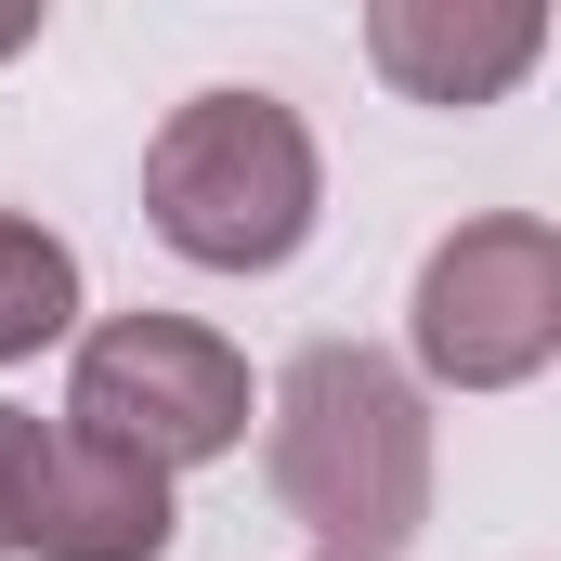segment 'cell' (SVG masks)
<instances>
[{
	"instance_id": "6da1fadb",
	"label": "cell",
	"mask_w": 561,
	"mask_h": 561,
	"mask_svg": "<svg viewBox=\"0 0 561 561\" xmlns=\"http://www.w3.org/2000/svg\"><path fill=\"white\" fill-rule=\"evenodd\" d=\"M275 496L327 561H405L431 523V392L366 353L313 340L275 379Z\"/></svg>"
},
{
	"instance_id": "7a4b0ae2",
	"label": "cell",
	"mask_w": 561,
	"mask_h": 561,
	"mask_svg": "<svg viewBox=\"0 0 561 561\" xmlns=\"http://www.w3.org/2000/svg\"><path fill=\"white\" fill-rule=\"evenodd\" d=\"M327 209V157L275 92H196L144 144V222L196 262V275H275L313 249Z\"/></svg>"
},
{
	"instance_id": "3957f363",
	"label": "cell",
	"mask_w": 561,
	"mask_h": 561,
	"mask_svg": "<svg viewBox=\"0 0 561 561\" xmlns=\"http://www.w3.org/2000/svg\"><path fill=\"white\" fill-rule=\"evenodd\" d=\"M431 392H523L561 353V236L536 209H483L419 262V313H405Z\"/></svg>"
},
{
	"instance_id": "277c9868",
	"label": "cell",
	"mask_w": 561,
	"mask_h": 561,
	"mask_svg": "<svg viewBox=\"0 0 561 561\" xmlns=\"http://www.w3.org/2000/svg\"><path fill=\"white\" fill-rule=\"evenodd\" d=\"M249 405H262L249 392V353L222 327H196V313H105L79 340V379H66V419L131 444V457H157V470L236 457L249 444Z\"/></svg>"
},
{
	"instance_id": "5b68a950",
	"label": "cell",
	"mask_w": 561,
	"mask_h": 561,
	"mask_svg": "<svg viewBox=\"0 0 561 561\" xmlns=\"http://www.w3.org/2000/svg\"><path fill=\"white\" fill-rule=\"evenodd\" d=\"M183 510L170 470L105 444V431H39L26 444V496H13V561H170Z\"/></svg>"
},
{
	"instance_id": "8992f818",
	"label": "cell",
	"mask_w": 561,
	"mask_h": 561,
	"mask_svg": "<svg viewBox=\"0 0 561 561\" xmlns=\"http://www.w3.org/2000/svg\"><path fill=\"white\" fill-rule=\"evenodd\" d=\"M549 53V0H366V66L405 105H510Z\"/></svg>"
},
{
	"instance_id": "52a82bcc",
	"label": "cell",
	"mask_w": 561,
	"mask_h": 561,
	"mask_svg": "<svg viewBox=\"0 0 561 561\" xmlns=\"http://www.w3.org/2000/svg\"><path fill=\"white\" fill-rule=\"evenodd\" d=\"M79 327V249L53 236V222H26V209H0V366H26V353H53Z\"/></svg>"
},
{
	"instance_id": "ba28073f",
	"label": "cell",
	"mask_w": 561,
	"mask_h": 561,
	"mask_svg": "<svg viewBox=\"0 0 561 561\" xmlns=\"http://www.w3.org/2000/svg\"><path fill=\"white\" fill-rule=\"evenodd\" d=\"M26 444H39V419H26V405H0V561H13V496H26Z\"/></svg>"
},
{
	"instance_id": "9c48e42d",
	"label": "cell",
	"mask_w": 561,
	"mask_h": 561,
	"mask_svg": "<svg viewBox=\"0 0 561 561\" xmlns=\"http://www.w3.org/2000/svg\"><path fill=\"white\" fill-rule=\"evenodd\" d=\"M39 13H53V0H0V66H13V53L39 39Z\"/></svg>"
},
{
	"instance_id": "30bf717a",
	"label": "cell",
	"mask_w": 561,
	"mask_h": 561,
	"mask_svg": "<svg viewBox=\"0 0 561 561\" xmlns=\"http://www.w3.org/2000/svg\"><path fill=\"white\" fill-rule=\"evenodd\" d=\"M313 561H327V549H313Z\"/></svg>"
}]
</instances>
